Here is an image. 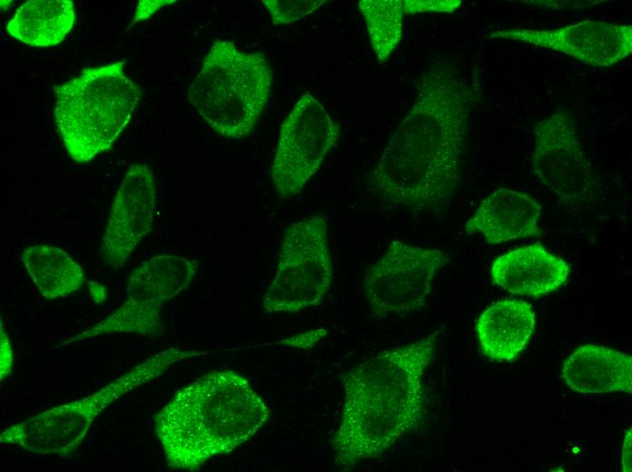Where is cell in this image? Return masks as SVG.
<instances>
[{
    "mask_svg": "<svg viewBox=\"0 0 632 472\" xmlns=\"http://www.w3.org/2000/svg\"><path fill=\"white\" fill-rule=\"evenodd\" d=\"M439 333L383 350L344 374L342 412L331 439L337 468L379 458L423 425V376Z\"/></svg>",
    "mask_w": 632,
    "mask_h": 472,
    "instance_id": "7a4b0ae2",
    "label": "cell"
},
{
    "mask_svg": "<svg viewBox=\"0 0 632 472\" xmlns=\"http://www.w3.org/2000/svg\"><path fill=\"white\" fill-rule=\"evenodd\" d=\"M460 5V0H404V11L405 15L427 12L453 13Z\"/></svg>",
    "mask_w": 632,
    "mask_h": 472,
    "instance_id": "7402d4cb",
    "label": "cell"
},
{
    "mask_svg": "<svg viewBox=\"0 0 632 472\" xmlns=\"http://www.w3.org/2000/svg\"><path fill=\"white\" fill-rule=\"evenodd\" d=\"M199 266L196 260L172 254L143 261L128 277L126 300L111 315L59 346L116 332L158 336L162 308L189 286Z\"/></svg>",
    "mask_w": 632,
    "mask_h": 472,
    "instance_id": "ba28073f",
    "label": "cell"
},
{
    "mask_svg": "<svg viewBox=\"0 0 632 472\" xmlns=\"http://www.w3.org/2000/svg\"><path fill=\"white\" fill-rule=\"evenodd\" d=\"M567 386L581 394L632 392V357L611 348L586 344L564 361L561 374Z\"/></svg>",
    "mask_w": 632,
    "mask_h": 472,
    "instance_id": "2e32d148",
    "label": "cell"
},
{
    "mask_svg": "<svg viewBox=\"0 0 632 472\" xmlns=\"http://www.w3.org/2000/svg\"><path fill=\"white\" fill-rule=\"evenodd\" d=\"M448 261L439 250L393 241L363 277L372 313L384 319L424 308L432 281Z\"/></svg>",
    "mask_w": 632,
    "mask_h": 472,
    "instance_id": "8fae6325",
    "label": "cell"
},
{
    "mask_svg": "<svg viewBox=\"0 0 632 472\" xmlns=\"http://www.w3.org/2000/svg\"><path fill=\"white\" fill-rule=\"evenodd\" d=\"M324 329H315L311 332L303 333L299 336L291 337L287 339L281 340L283 343H287L293 347H301L312 344L316 342L321 337L325 335Z\"/></svg>",
    "mask_w": 632,
    "mask_h": 472,
    "instance_id": "d4e9b609",
    "label": "cell"
},
{
    "mask_svg": "<svg viewBox=\"0 0 632 472\" xmlns=\"http://www.w3.org/2000/svg\"><path fill=\"white\" fill-rule=\"evenodd\" d=\"M621 469L631 471V428H629L625 435L621 451Z\"/></svg>",
    "mask_w": 632,
    "mask_h": 472,
    "instance_id": "484cf974",
    "label": "cell"
},
{
    "mask_svg": "<svg viewBox=\"0 0 632 472\" xmlns=\"http://www.w3.org/2000/svg\"><path fill=\"white\" fill-rule=\"evenodd\" d=\"M155 178L146 164H130L114 196L100 254L113 269L122 267L152 231L157 206Z\"/></svg>",
    "mask_w": 632,
    "mask_h": 472,
    "instance_id": "7c38bea8",
    "label": "cell"
},
{
    "mask_svg": "<svg viewBox=\"0 0 632 472\" xmlns=\"http://www.w3.org/2000/svg\"><path fill=\"white\" fill-rule=\"evenodd\" d=\"M326 0H262L275 25L300 20L321 7Z\"/></svg>",
    "mask_w": 632,
    "mask_h": 472,
    "instance_id": "44dd1931",
    "label": "cell"
},
{
    "mask_svg": "<svg viewBox=\"0 0 632 472\" xmlns=\"http://www.w3.org/2000/svg\"><path fill=\"white\" fill-rule=\"evenodd\" d=\"M531 164L538 182L566 209L585 207L596 196L598 179L568 112L553 113L536 124Z\"/></svg>",
    "mask_w": 632,
    "mask_h": 472,
    "instance_id": "30bf717a",
    "label": "cell"
},
{
    "mask_svg": "<svg viewBox=\"0 0 632 472\" xmlns=\"http://www.w3.org/2000/svg\"><path fill=\"white\" fill-rule=\"evenodd\" d=\"M490 273L495 284L512 294L539 297L567 281L569 265L537 243L498 257Z\"/></svg>",
    "mask_w": 632,
    "mask_h": 472,
    "instance_id": "9a60e30c",
    "label": "cell"
},
{
    "mask_svg": "<svg viewBox=\"0 0 632 472\" xmlns=\"http://www.w3.org/2000/svg\"><path fill=\"white\" fill-rule=\"evenodd\" d=\"M542 47L596 67L618 64L632 52V26L585 20L556 29L513 28L490 34Z\"/></svg>",
    "mask_w": 632,
    "mask_h": 472,
    "instance_id": "4fadbf2b",
    "label": "cell"
},
{
    "mask_svg": "<svg viewBox=\"0 0 632 472\" xmlns=\"http://www.w3.org/2000/svg\"><path fill=\"white\" fill-rule=\"evenodd\" d=\"M358 6L377 60L383 64L401 39L404 0H361Z\"/></svg>",
    "mask_w": 632,
    "mask_h": 472,
    "instance_id": "ffe728a7",
    "label": "cell"
},
{
    "mask_svg": "<svg viewBox=\"0 0 632 472\" xmlns=\"http://www.w3.org/2000/svg\"><path fill=\"white\" fill-rule=\"evenodd\" d=\"M535 323V312L527 301L506 299L495 302L477 320L483 354L496 361L515 359L529 340Z\"/></svg>",
    "mask_w": 632,
    "mask_h": 472,
    "instance_id": "e0dca14e",
    "label": "cell"
},
{
    "mask_svg": "<svg viewBox=\"0 0 632 472\" xmlns=\"http://www.w3.org/2000/svg\"><path fill=\"white\" fill-rule=\"evenodd\" d=\"M333 278L328 221L313 215L285 231L274 276L264 294L267 313H293L321 303Z\"/></svg>",
    "mask_w": 632,
    "mask_h": 472,
    "instance_id": "52a82bcc",
    "label": "cell"
},
{
    "mask_svg": "<svg viewBox=\"0 0 632 472\" xmlns=\"http://www.w3.org/2000/svg\"><path fill=\"white\" fill-rule=\"evenodd\" d=\"M269 409L249 380L232 370L208 373L175 392L154 417L168 467L196 471L250 439Z\"/></svg>",
    "mask_w": 632,
    "mask_h": 472,
    "instance_id": "3957f363",
    "label": "cell"
},
{
    "mask_svg": "<svg viewBox=\"0 0 632 472\" xmlns=\"http://www.w3.org/2000/svg\"><path fill=\"white\" fill-rule=\"evenodd\" d=\"M75 19L71 0H30L15 11L6 31L26 45L52 47L64 40Z\"/></svg>",
    "mask_w": 632,
    "mask_h": 472,
    "instance_id": "ac0fdd59",
    "label": "cell"
},
{
    "mask_svg": "<svg viewBox=\"0 0 632 472\" xmlns=\"http://www.w3.org/2000/svg\"><path fill=\"white\" fill-rule=\"evenodd\" d=\"M201 354L177 347L164 349L83 398L12 425L1 433L0 442L33 454L68 456L82 444L94 420L113 402L161 376L178 361Z\"/></svg>",
    "mask_w": 632,
    "mask_h": 472,
    "instance_id": "8992f818",
    "label": "cell"
},
{
    "mask_svg": "<svg viewBox=\"0 0 632 472\" xmlns=\"http://www.w3.org/2000/svg\"><path fill=\"white\" fill-rule=\"evenodd\" d=\"M123 61L84 69L53 86L54 115L63 143L76 162L109 150L130 123L142 90Z\"/></svg>",
    "mask_w": 632,
    "mask_h": 472,
    "instance_id": "277c9868",
    "label": "cell"
},
{
    "mask_svg": "<svg viewBox=\"0 0 632 472\" xmlns=\"http://www.w3.org/2000/svg\"><path fill=\"white\" fill-rule=\"evenodd\" d=\"M2 327V326H1ZM13 367V354L9 339L3 327L1 329V380L6 378Z\"/></svg>",
    "mask_w": 632,
    "mask_h": 472,
    "instance_id": "cb8c5ba5",
    "label": "cell"
},
{
    "mask_svg": "<svg viewBox=\"0 0 632 472\" xmlns=\"http://www.w3.org/2000/svg\"><path fill=\"white\" fill-rule=\"evenodd\" d=\"M22 262L40 294L47 300L78 291L85 282L79 263L63 249L36 244L24 249Z\"/></svg>",
    "mask_w": 632,
    "mask_h": 472,
    "instance_id": "d6986e66",
    "label": "cell"
},
{
    "mask_svg": "<svg viewBox=\"0 0 632 472\" xmlns=\"http://www.w3.org/2000/svg\"><path fill=\"white\" fill-rule=\"evenodd\" d=\"M264 54L243 52L232 41H215L202 59L187 98L218 134L242 140L256 128L272 85Z\"/></svg>",
    "mask_w": 632,
    "mask_h": 472,
    "instance_id": "5b68a950",
    "label": "cell"
},
{
    "mask_svg": "<svg viewBox=\"0 0 632 472\" xmlns=\"http://www.w3.org/2000/svg\"><path fill=\"white\" fill-rule=\"evenodd\" d=\"M541 212L542 206L529 195L499 187L480 202L465 230L468 234L482 233L489 244L538 237Z\"/></svg>",
    "mask_w": 632,
    "mask_h": 472,
    "instance_id": "5bb4252c",
    "label": "cell"
},
{
    "mask_svg": "<svg viewBox=\"0 0 632 472\" xmlns=\"http://www.w3.org/2000/svg\"><path fill=\"white\" fill-rule=\"evenodd\" d=\"M175 0H141L135 9V14L133 15V21L130 24L132 26L133 24L148 19L153 14L158 11L164 5L175 3Z\"/></svg>",
    "mask_w": 632,
    "mask_h": 472,
    "instance_id": "603a6c76",
    "label": "cell"
},
{
    "mask_svg": "<svg viewBox=\"0 0 632 472\" xmlns=\"http://www.w3.org/2000/svg\"><path fill=\"white\" fill-rule=\"evenodd\" d=\"M340 136V126L323 104L305 92L281 123L270 175L281 198L301 192Z\"/></svg>",
    "mask_w": 632,
    "mask_h": 472,
    "instance_id": "9c48e42d",
    "label": "cell"
},
{
    "mask_svg": "<svg viewBox=\"0 0 632 472\" xmlns=\"http://www.w3.org/2000/svg\"><path fill=\"white\" fill-rule=\"evenodd\" d=\"M480 95L479 83L437 57L422 72L412 107L369 173L368 190L393 209L443 211L462 181L469 122Z\"/></svg>",
    "mask_w": 632,
    "mask_h": 472,
    "instance_id": "6da1fadb",
    "label": "cell"
}]
</instances>
